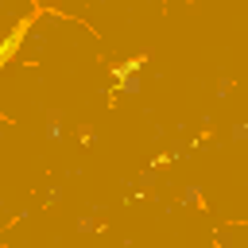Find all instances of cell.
<instances>
[{"label": "cell", "instance_id": "cell-1", "mask_svg": "<svg viewBox=\"0 0 248 248\" xmlns=\"http://www.w3.org/2000/svg\"><path fill=\"white\" fill-rule=\"evenodd\" d=\"M23 27H27V23H19V27H16V31H12V35L0 43V66H4V62L16 54V46H19V39H23Z\"/></svg>", "mask_w": 248, "mask_h": 248}]
</instances>
